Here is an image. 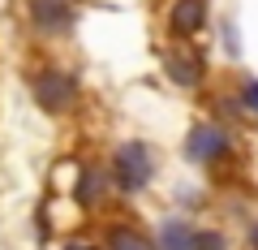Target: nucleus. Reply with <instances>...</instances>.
<instances>
[{
  "mask_svg": "<svg viewBox=\"0 0 258 250\" xmlns=\"http://www.w3.org/2000/svg\"><path fill=\"white\" fill-rule=\"evenodd\" d=\"M245 99H249V108L258 112V82H249V86H245Z\"/></svg>",
  "mask_w": 258,
  "mask_h": 250,
  "instance_id": "obj_11",
  "label": "nucleus"
},
{
  "mask_svg": "<svg viewBox=\"0 0 258 250\" xmlns=\"http://www.w3.org/2000/svg\"><path fill=\"white\" fill-rule=\"evenodd\" d=\"M99 185H103V173H95V168H91V173H82V185H78V203L91 207L95 198H99Z\"/></svg>",
  "mask_w": 258,
  "mask_h": 250,
  "instance_id": "obj_9",
  "label": "nucleus"
},
{
  "mask_svg": "<svg viewBox=\"0 0 258 250\" xmlns=\"http://www.w3.org/2000/svg\"><path fill=\"white\" fill-rule=\"evenodd\" d=\"M69 250H86V246H69Z\"/></svg>",
  "mask_w": 258,
  "mask_h": 250,
  "instance_id": "obj_13",
  "label": "nucleus"
},
{
  "mask_svg": "<svg viewBox=\"0 0 258 250\" xmlns=\"http://www.w3.org/2000/svg\"><path fill=\"white\" fill-rule=\"evenodd\" d=\"M30 95H35V104L43 112H69L78 99V82L64 69H39L35 82H30Z\"/></svg>",
  "mask_w": 258,
  "mask_h": 250,
  "instance_id": "obj_1",
  "label": "nucleus"
},
{
  "mask_svg": "<svg viewBox=\"0 0 258 250\" xmlns=\"http://www.w3.org/2000/svg\"><path fill=\"white\" fill-rule=\"evenodd\" d=\"M189 246H194V229H189V224H181V220H168L164 229H159L155 250H189Z\"/></svg>",
  "mask_w": 258,
  "mask_h": 250,
  "instance_id": "obj_8",
  "label": "nucleus"
},
{
  "mask_svg": "<svg viewBox=\"0 0 258 250\" xmlns=\"http://www.w3.org/2000/svg\"><path fill=\"white\" fill-rule=\"evenodd\" d=\"M168 78H172L176 86H198L203 82V56L189 52V47H176V52H168Z\"/></svg>",
  "mask_w": 258,
  "mask_h": 250,
  "instance_id": "obj_6",
  "label": "nucleus"
},
{
  "mask_svg": "<svg viewBox=\"0 0 258 250\" xmlns=\"http://www.w3.org/2000/svg\"><path fill=\"white\" fill-rule=\"evenodd\" d=\"M30 22L39 26V35H69L74 9H69V0H30Z\"/></svg>",
  "mask_w": 258,
  "mask_h": 250,
  "instance_id": "obj_3",
  "label": "nucleus"
},
{
  "mask_svg": "<svg viewBox=\"0 0 258 250\" xmlns=\"http://www.w3.org/2000/svg\"><path fill=\"white\" fill-rule=\"evenodd\" d=\"M112 177L120 190H142L151 181V151L142 142H120L112 156Z\"/></svg>",
  "mask_w": 258,
  "mask_h": 250,
  "instance_id": "obj_2",
  "label": "nucleus"
},
{
  "mask_svg": "<svg viewBox=\"0 0 258 250\" xmlns=\"http://www.w3.org/2000/svg\"><path fill=\"white\" fill-rule=\"evenodd\" d=\"M249 250H258V224L249 229Z\"/></svg>",
  "mask_w": 258,
  "mask_h": 250,
  "instance_id": "obj_12",
  "label": "nucleus"
},
{
  "mask_svg": "<svg viewBox=\"0 0 258 250\" xmlns=\"http://www.w3.org/2000/svg\"><path fill=\"white\" fill-rule=\"evenodd\" d=\"M108 250H155V241L147 237V233L138 229H125V224H116V229H108Z\"/></svg>",
  "mask_w": 258,
  "mask_h": 250,
  "instance_id": "obj_7",
  "label": "nucleus"
},
{
  "mask_svg": "<svg viewBox=\"0 0 258 250\" xmlns=\"http://www.w3.org/2000/svg\"><path fill=\"white\" fill-rule=\"evenodd\" d=\"M168 26L181 39L198 35V30L207 26V0H172V5H168Z\"/></svg>",
  "mask_w": 258,
  "mask_h": 250,
  "instance_id": "obj_4",
  "label": "nucleus"
},
{
  "mask_svg": "<svg viewBox=\"0 0 258 250\" xmlns=\"http://www.w3.org/2000/svg\"><path fill=\"white\" fill-rule=\"evenodd\" d=\"M189 156L198 164H211V160H224L228 156V134L220 125H194L189 134Z\"/></svg>",
  "mask_w": 258,
  "mask_h": 250,
  "instance_id": "obj_5",
  "label": "nucleus"
},
{
  "mask_svg": "<svg viewBox=\"0 0 258 250\" xmlns=\"http://www.w3.org/2000/svg\"><path fill=\"white\" fill-rule=\"evenodd\" d=\"M189 250H228V237L220 229H207V233H194V246Z\"/></svg>",
  "mask_w": 258,
  "mask_h": 250,
  "instance_id": "obj_10",
  "label": "nucleus"
}]
</instances>
